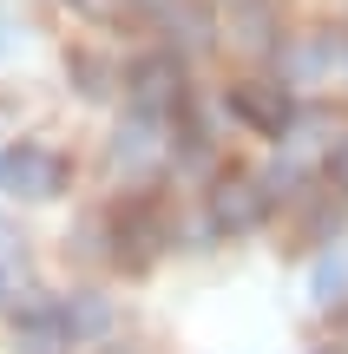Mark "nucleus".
I'll use <instances>...</instances> for the list:
<instances>
[{
	"label": "nucleus",
	"mask_w": 348,
	"mask_h": 354,
	"mask_svg": "<svg viewBox=\"0 0 348 354\" xmlns=\"http://www.w3.org/2000/svg\"><path fill=\"white\" fill-rule=\"evenodd\" d=\"M342 276H348V269L336 263V256H322V269H315V295H329V289H342Z\"/></svg>",
	"instance_id": "13"
},
{
	"label": "nucleus",
	"mask_w": 348,
	"mask_h": 354,
	"mask_svg": "<svg viewBox=\"0 0 348 354\" xmlns=\"http://www.w3.org/2000/svg\"><path fill=\"white\" fill-rule=\"evenodd\" d=\"M0 184H7V158H0Z\"/></svg>",
	"instance_id": "17"
},
{
	"label": "nucleus",
	"mask_w": 348,
	"mask_h": 354,
	"mask_svg": "<svg viewBox=\"0 0 348 354\" xmlns=\"http://www.w3.org/2000/svg\"><path fill=\"white\" fill-rule=\"evenodd\" d=\"M230 112L244 118V125L270 131V138H283V131L296 125V99H289V86H276V79H244V86L230 92Z\"/></svg>",
	"instance_id": "3"
},
{
	"label": "nucleus",
	"mask_w": 348,
	"mask_h": 354,
	"mask_svg": "<svg viewBox=\"0 0 348 354\" xmlns=\"http://www.w3.org/2000/svg\"><path fill=\"white\" fill-rule=\"evenodd\" d=\"M230 33H237V46H270L276 20H270V7H257V0H244V7L230 13Z\"/></svg>",
	"instance_id": "10"
},
{
	"label": "nucleus",
	"mask_w": 348,
	"mask_h": 354,
	"mask_svg": "<svg viewBox=\"0 0 348 354\" xmlns=\"http://www.w3.org/2000/svg\"><path fill=\"white\" fill-rule=\"evenodd\" d=\"M13 342L20 354H59L73 335H66L59 322V302H20V315H13Z\"/></svg>",
	"instance_id": "5"
},
{
	"label": "nucleus",
	"mask_w": 348,
	"mask_h": 354,
	"mask_svg": "<svg viewBox=\"0 0 348 354\" xmlns=\"http://www.w3.org/2000/svg\"><path fill=\"white\" fill-rule=\"evenodd\" d=\"M165 33H171V53H204L210 46V13L204 7H171Z\"/></svg>",
	"instance_id": "9"
},
{
	"label": "nucleus",
	"mask_w": 348,
	"mask_h": 354,
	"mask_svg": "<svg viewBox=\"0 0 348 354\" xmlns=\"http://www.w3.org/2000/svg\"><path fill=\"white\" fill-rule=\"evenodd\" d=\"M0 46H7V26H0Z\"/></svg>",
	"instance_id": "18"
},
{
	"label": "nucleus",
	"mask_w": 348,
	"mask_h": 354,
	"mask_svg": "<svg viewBox=\"0 0 348 354\" xmlns=\"http://www.w3.org/2000/svg\"><path fill=\"white\" fill-rule=\"evenodd\" d=\"M59 322H66L73 342H99V335L112 328V302L92 295V289H73V295H59Z\"/></svg>",
	"instance_id": "6"
},
{
	"label": "nucleus",
	"mask_w": 348,
	"mask_h": 354,
	"mask_svg": "<svg viewBox=\"0 0 348 354\" xmlns=\"http://www.w3.org/2000/svg\"><path fill=\"white\" fill-rule=\"evenodd\" d=\"M329 177H336V190H348V138L329 151Z\"/></svg>",
	"instance_id": "15"
},
{
	"label": "nucleus",
	"mask_w": 348,
	"mask_h": 354,
	"mask_svg": "<svg viewBox=\"0 0 348 354\" xmlns=\"http://www.w3.org/2000/svg\"><path fill=\"white\" fill-rule=\"evenodd\" d=\"M158 243H165V223H158V216H152V210L138 203V210H131L125 223H118V263L145 269V263L158 256Z\"/></svg>",
	"instance_id": "7"
},
{
	"label": "nucleus",
	"mask_w": 348,
	"mask_h": 354,
	"mask_svg": "<svg viewBox=\"0 0 348 354\" xmlns=\"http://www.w3.org/2000/svg\"><path fill=\"white\" fill-rule=\"evenodd\" d=\"M7 295H13V269H0V308H7Z\"/></svg>",
	"instance_id": "16"
},
{
	"label": "nucleus",
	"mask_w": 348,
	"mask_h": 354,
	"mask_svg": "<svg viewBox=\"0 0 348 354\" xmlns=\"http://www.w3.org/2000/svg\"><path fill=\"white\" fill-rule=\"evenodd\" d=\"M152 158H158V125L138 112V118H125V125L112 131V165L118 171H138V165H152Z\"/></svg>",
	"instance_id": "8"
},
{
	"label": "nucleus",
	"mask_w": 348,
	"mask_h": 354,
	"mask_svg": "<svg viewBox=\"0 0 348 354\" xmlns=\"http://www.w3.org/2000/svg\"><path fill=\"white\" fill-rule=\"evenodd\" d=\"M7 184L20 190V197L46 203V197H59V190H66V158L46 151V145H20V151L7 158Z\"/></svg>",
	"instance_id": "4"
},
{
	"label": "nucleus",
	"mask_w": 348,
	"mask_h": 354,
	"mask_svg": "<svg viewBox=\"0 0 348 354\" xmlns=\"http://www.w3.org/2000/svg\"><path fill=\"white\" fill-rule=\"evenodd\" d=\"M66 73H73V86L86 92V99H105V92H112V66H105L99 53H73Z\"/></svg>",
	"instance_id": "11"
},
{
	"label": "nucleus",
	"mask_w": 348,
	"mask_h": 354,
	"mask_svg": "<svg viewBox=\"0 0 348 354\" xmlns=\"http://www.w3.org/2000/svg\"><path fill=\"white\" fill-rule=\"evenodd\" d=\"M125 7H131V13H145V20H165V13H171V7H184V0H125Z\"/></svg>",
	"instance_id": "14"
},
{
	"label": "nucleus",
	"mask_w": 348,
	"mask_h": 354,
	"mask_svg": "<svg viewBox=\"0 0 348 354\" xmlns=\"http://www.w3.org/2000/svg\"><path fill=\"white\" fill-rule=\"evenodd\" d=\"M125 86H131V105H138L145 118L152 112H184V66H178V53H145V59H131Z\"/></svg>",
	"instance_id": "1"
},
{
	"label": "nucleus",
	"mask_w": 348,
	"mask_h": 354,
	"mask_svg": "<svg viewBox=\"0 0 348 354\" xmlns=\"http://www.w3.org/2000/svg\"><path fill=\"white\" fill-rule=\"evenodd\" d=\"M302 230H309L315 243H336V230H342V210H336V203H309V210H302Z\"/></svg>",
	"instance_id": "12"
},
{
	"label": "nucleus",
	"mask_w": 348,
	"mask_h": 354,
	"mask_svg": "<svg viewBox=\"0 0 348 354\" xmlns=\"http://www.w3.org/2000/svg\"><path fill=\"white\" fill-rule=\"evenodd\" d=\"M263 216H270V190H263V177H223V184L210 190V230L244 236V230H257Z\"/></svg>",
	"instance_id": "2"
}]
</instances>
